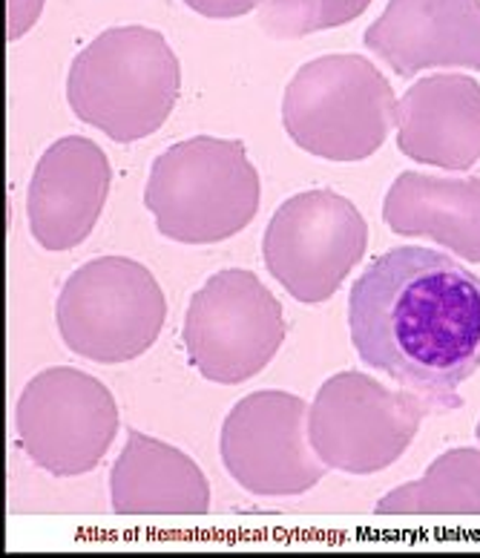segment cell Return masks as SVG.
Wrapping results in <instances>:
<instances>
[{"instance_id": "obj_4", "label": "cell", "mask_w": 480, "mask_h": 558, "mask_svg": "<svg viewBox=\"0 0 480 558\" xmlns=\"http://www.w3.org/2000/svg\"><path fill=\"white\" fill-rule=\"evenodd\" d=\"M397 124V98L362 56H322L296 70L282 96V128L299 150L348 165L374 156Z\"/></svg>"}, {"instance_id": "obj_20", "label": "cell", "mask_w": 480, "mask_h": 558, "mask_svg": "<svg viewBox=\"0 0 480 558\" xmlns=\"http://www.w3.org/2000/svg\"><path fill=\"white\" fill-rule=\"evenodd\" d=\"M475 438L480 440V421H478V426H475Z\"/></svg>"}, {"instance_id": "obj_2", "label": "cell", "mask_w": 480, "mask_h": 558, "mask_svg": "<svg viewBox=\"0 0 480 558\" xmlns=\"http://www.w3.org/2000/svg\"><path fill=\"white\" fill-rule=\"evenodd\" d=\"M182 66L168 38L150 26H110L75 56L66 101L84 124L119 144L152 136L170 119Z\"/></svg>"}, {"instance_id": "obj_17", "label": "cell", "mask_w": 480, "mask_h": 558, "mask_svg": "<svg viewBox=\"0 0 480 558\" xmlns=\"http://www.w3.org/2000/svg\"><path fill=\"white\" fill-rule=\"evenodd\" d=\"M369 7L371 0H259V26L273 38L294 40L352 24Z\"/></svg>"}, {"instance_id": "obj_11", "label": "cell", "mask_w": 480, "mask_h": 558, "mask_svg": "<svg viewBox=\"0 0 480 558\" xmlns=\"http://www.w3.org/2000/svg\"><path fill=\"white\" fill-rule=\"evenodd\" d=\"M112 170L93 138H58L40 156L26 191V219L47 251H70L87 240L104 214Z\"/></svg>"}, {"instance_id": "obj_1", "label": "cell", "mask_w": 480, "mask_h": 558, "mask_svg": "<svg viewBox=\"0 0 480 558\" xmlns=\"http://www.w3.org/2000/svg\"><path fill=\"white\" fill-rule=\"evenodd\" d=\"M348 331L360 360L455 412L480 368V277L429 247H392L357 277Z\"/></svg>"}, {"instance_id": "obj_18", "label": "cell", "mask_w": 480, "mask_h": 558, "mask_svg": "<svg viewBox=\"0 0 480 558\" xmlns=\"http://www.w3.org/2000/svg\"><path fill=\"white\" fill-rule=\"evenodd\" d=\"M44 0H9L7 3V38L17 40L29 33L38 21Z\"/></svg>"}, {"instance_id": "obj_6", "label": "cell", "mask_w": 480, "mask_h": 558, "mask_svg": "<svg viewBox=\"0 0 480 558\" xmlns=\"http://www.w3.org/2000/svg\"><path fill=\"white\" fill-rule=\"evenodd\" d=\"M429 415H443L441 407L417 391H392L366 372H340L317 391L308 435L329 470L374 475L411 447Z\"/></svg>"}, {"instance_id": "obj_14", "label": "cell", "mask_w": 480, "mask_h": 558, "mask_svg": "<svg viewBox=\"0 0 480 558\" xmlns=\"http://www.w3.org/2000/svg\"><path fill=\"white\" fill-rule=\"evenodd\" d=\"M110 504L119 515H205L210 484L190 454L127 429V447L110 472Z\"/></svg>"}, {"instance_id": "obj_8", "label": "cell", "mask_w": 480, "mask_h": 558, "mask_svg": "<svg viewBox=\"0 0 480 558\" xmlns=\"http://www.w3.org/2000/svg\"><path fill=\"white\" fill-rule=\"evenodd\" d=\"M369 225L352 199L334 191H305L282 202L264 228V268L305 305L325 303L357 268Z\"/></svg>"}, {"instance_id": "obj_13", "label": "cell", "mask_w": 480, "mask_h": 558, "mask_svg": "<svg viewBox=\"0 0 480 558\" xmlns=\"http://www.w3.org/2000/svg\"><path fill=\"white\" fill-rule=\"evenodd\" d=\"M397 147L411 161L469 170L480 161V84L460 72L426 75L397 101Z\"/></svg>"}, {"instance_id": "obj_12", "label": "cell", "mask_w": 480, "mask_h": 558, "mask_svg": "<svg viewBox=\"0 0 480 558\" xmlns=\"http://www.w3.org/2000/svg\"><path fill=\"white\" fill-rule=\"evenodd\" d=\"M362 44L401 78L480 70V0H389Z\"/></svg>"}, {"instance_id": "obj_3", "label": "cell", "mask_w": 480, "mask_h": 558, "mask_svg": "<svg viewBox=\"0 0 480 558\" xmlns=\"http://www.w3.org/2000/svg\"><path fill=\"white\" fill-rule=\"evenodd\" d=\"M262 202V182L245 144L196 136L152 161L145 208L161 236L185 245H213L245 231Z\"/></svg>"}, {"instance_id": "obj_9", "label": "cell", "mask_w": 480, "mask_h": 558, "mask_svg": "<svg viewBox=\"0 0 480 558\" xmlns=\"http://www.w3.org/2000/svg\"><path fill=\"white\" fill-rule=\"evenodd\" d=\"M17 444L56 478L93 472L119 435V407L98 377L73 366L44 368L21 391Z\"/></svg>"}, {"instance_id": "obj_15", "label": "cell", "mask_w": 480, "mask_h": 558, "mask_svg": "<svg viewBox=\"0 0 480 558\" xmlns=\"http://www.w3.org/2000/svg\"><path fill=\"white\" fill-rule=\"evenodd\" d=\"M383 219L401 236L432 240L466 263H480V175L446 179L406 170L385 193Z\"/></svg>"}, {"instance_id": "obj_10", "label": "cell", "mask_w": 480, "mask_h": 558, "mask_svg": "<svg viewBox=\"0 0 480 558\" xmlns=\"http://www.w3.org/2000/svg\"><path fill=\"white\" fill-rule=\"evenodd\" d=\"M311 407L291 391L264 389L242 398L222 423L219 452L227 475L262 498H285L313 489L325 463L308 435Z\"/></svg>"}, {"instance_id": "obj_7", "label": "cell", "mask_w": 480, "mask_h": 558, "mask_svg": "<svg viewBox=\"0 0 480 558\" xmlns=\"http://www.w3.org/2000/svg\"><path fill=\"white\" fill-rule=\"evenodd\" d=\"M285 312L257 274L224 268L193 294L185 314L187 360L219 386L257 377L285 343Z\"/></svg>"}, {"instance_id": "obj_5", "label": "cell", "mask_w": 480, "mask_h": 558, "mask_svg": "<svg viewBox=\"0 0 480 558\" xmlns=\"http://www.w3.org/2000/svg\"><path fill=\"white\" fill-rule=\"evenodd\" d=\"M56 317L66 349L115 366L159 340L168 300L150 268L127 256H98L66 279Z\"/></svg>"}, {"instance_id": "obj_16", "label": "cell", "mask_w": 480, "mask_h": 558, "mask_svg": "<svg viewBox=\"0 0 480 558\" xmlns=\"http://www.w3.org/2000/svg\"><path fill=\"white\" fill-rule=\"evenodd\" d=\"M380 515H480V449L438 454L420 481H408L377 501Z\"/></svg>"}, {"instance_id": "obj_19", "label": "cell", "mask_w": 480, "mask_h": 558, "mask_svg": "<svg viewBox=\"0 0 480 558\" xmlns=\"http://www.w3.org/2000/svg\"><path fill=\"white\" fill-rule=\"evenodd\" d=\"M185 3L193 12H199L205 17H219V21L248 15L259 7V0H185Z\"/></svg>"}]
</instances>
